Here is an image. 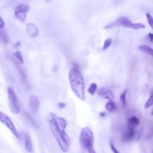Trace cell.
<instances>
[{
	"instance_id": "15",
	"label": "cell",
	"mask_w": 153,
	"mask_h": 153,
	"mask_svg": "<svg viewBox=\"0 0 153 153\" xmlns=\"http://www.w3.org/2000/svg\"><path fill=\"white\" fill-rule=\"evenodd\" d=\"M116 108L115 103L114 101H108L106 105H105V108L109 112H113L115 111Z\"/></svg>"
},
{
	"instance_id": "7",
	"label": "cell",
	"mask_w": 153,
	"mask_h": 153,
	"mask_svg": "<svg viewBox=\"0 0 153 153\" xmlns=\"http://www.w3.org/2000/svg\"><path fill=\"white\" fill-rule=\"evenodd\" d=\"M0 121L7 127L17 139H20V134L16 128L13 121L8 115L2 112H0Z\"/></svg>"
},
{
	"instance_id": "26",
	"label": "cell",
	"mask_w": 153,
	"mask_h": 153,
	"mask_svg": "<svg viewBox=\"0 0 153 153\" xmlns=\"http://www.w3.org/2000/svg\"><path fill=\"white\" fill-rule=\"evenodd\" d=\"M148 36L149 38V40L150 41V42H152V41H153V35H152V33H151V32L149 33L148 35Z\"/></svg>"
},
{
	"instance_id": "2",
	"label": "cell",
	"mask_w": 153,
	"mask_h": 153,
	"mask_svg": "<svg viewBox=\"0 0 153 153\" xmlns=\"http://www.w3.org/2000/svg\"><path fill=\"white\" fill-rule=\"evenodd\" d=\"M71 88L74 94L80 100H85V84L83 76L76 67H72L69 72Z\"/></svg>"
},
{
	"instance_id": "12",
	"label": "cell",
	"mask_w": 153,
	"mask_h": 153,
	"mask_svg": "<svg viewBox=\"0 0 153 153\" xmlns=\"http://www.w3.org/2000/svg\"><path fill=\"white\" fill-rule=\"evenodd\" d=\"M25 147H26V150L29 152H32L33 151L32 141H31L30 136L27 134H26L25 136Z\"/></svg>"
},
{
	"instance_id": "3",
	"label": "cell",
	"mask_w": 153,
	"mask_h": 153,
	"mask_svg": "<svg viewBox=\"0 0 153 153\" xmlns=\"http://www.w3.org/2000/svg\"><path fill=\"white\" fill-rule=\"evenodd\" d=\"M79 142L88 153H96L94 148V135L88 127L82 128L79 134Z\"/></svg>"
},
{
	"instance_id": "24",
	"label": "cell",
	"mask_w": 153,
	"mask_h": 153,
	"mask_svg": "<svg viewBox=\"0 0 153 153\" xmlns=\"http://www.w3.org/2000/svg\"><path fill=\"white\" fill-rule=\"evenodd\" d=\"M109 145H110L111 149L112 151L113 152V153H120V152L117 149V148H115V146H114V143H112V141H111L109 142Z\"/></svg>"
},
{
	"instance_id": "11",
	"label": "cell",
	"mask_w": 153,
	"mask_h": 153,
	"mask_svg": "<svg viewBox=\"0 0 153 153\" xmlns=\"http://www.w3.org/2000/svg\"><path fill=\"white\" fill-rule=\"evenodd\" d=\"M140 124V120L134 115L130 116L127 118V127L135 128L137 126H138Z\"/></svg>"
},
{
	"instance_id": "21",
	"label": "cell",
	"mask_w": 153,
	"mask_h": 153,
	"mask_svg": "<svg viewBox=\"0 0 153 153\" xmlns=\"http://www.w3.org/2000/svg\"><path fill=\"white\" fill-rule=\"evenodd\" d=\"M0 39L1 40L2 42H3L5 44L8 43V38L7 35L4 31L0 30Z\"/></svg>"
},
{
	"instance_id": "25",
	"label": "cell",
	"mask_w": 153,
	"mask_h": 153,
	"mask_svg": "<svg viewBox=\"0 0 153 153\" xmlns=\"http://www.w3.org/2000/svg\"><path fill=\"white\" fill-rule=\"evenodd\" d=\"M4 25H5V22L0 16V29H2L4 26Z\"/></svg>"
},
{
	"instance_id": "8",
	"label": "cell",
	"mask_w": 153,
	"mask_h": 153,
	"mask_svg": "<svg viewBox=\"0 0 153 153\" xmlns=\"http://www.w3.org/2000/svg\"><path fill=\"white\" fill-rule=\"evenodd\" d=\"M136 136V131L134 128L127 127L124 130L123 136L122 140L123 142H129L133 140Z\"/></svg>"
},
{
	"instance_id": "18",
	"label": "cell",
	"mask_w": 153,
	"mask_h": 153,
	"mask_svg": "<svg viewBox=\"0 0 153 153\" xmlns=\"http://www.w3.org/2000/svg\"><path fill=\"white\" fill-rule=\"evenodd\" d=\"M152 103H153V100H152V93L149 96V97L148 98V99L147 100V101L146 102L145 105H144V108L145 109L149 108L150 107L152 106Z\"/></svg>"
},
{
	"instance_id": "4",
	"label": "cell",
	"mask_w": 153,
	"mask_h": 153,
	"mask_svg": "<svg viewBox=\"0 0 153 153\" xmlns=\"http://www.w3.org/2000/svg\"><path fill=\"white\" fill-rule=\"evenodd\" d=\"M120 26L124 27H127L132 29L138 30L145 27V25L141 23H133L130 21V19L126 16H121L116 19L114 22L107 25L104 28L109 29L114 27Z\"/></svg>"
},
{
	"instance_id": "13",
	"label": "cell",
	"mask_w": 153,
	"mask_h": 153,
	"mask_svg": "<svg viewBox=\"0 0 153 153\" xmlns=\"http://www.w3.org/2000/svg\"><path fill=\"white\" fill-rule=\"evenodd\" d=\"M138 48L143 53H146L147 54H149L150 56H152L153 51L151 47L146 45H140L139 46Z\"/></svg>"
},
{
	"instance_id": "5",
	"label": "cell",
	"mask_w": 153,
	"mask_h": 153,
	"mask_svg": "<svg viewBox=\"0 0 153 153\" xmlns=\"http://www.w3.org/2000/svg\"><path fill=\"white\" fill-rule=\"evenodd\" d=\"M8 103L11 112L14 114H19L20 111V108L18 99L15 91L11 87H8L7 89Z\"/></svg>"
},
{
	"instance_id": "22",
	"label": "cell",
	"mask_w": 153,
	"mask_h": 153,
	"mask_svg": "<svg viewBox=\"0 0 153 153\" xmlns=\"http://www.w3.org/2000/svg\"><path fill=\"white\" fill-rule=\"evenodd\" d=\"M146 17L148 24L152 28V20H153V18H152V16L151 15V14L149 13L148 12V13H146Z\"/></svg>"
},
{
	"instance_id": "23",
	"label": "cell",
	"mask_w": 153,
	"mask_h": 153,
	"mask_svg": "<svg viewBox=\"0 0 153 153\" xmlns=\"http://www.w3.org/2000/svg\"><path fill=\"white\" fill-rule=\"evenodd\" d=\"M19 73H20V77H21V79L23 81V82H25L26 80V74L25 73V72L23 71V70L21 68L19 69Z\"/></svg>"
},
{
	"instance_id": "6",
	"label": "cell",
	"mask_w": 153,
	"mask_h": 153,
	"mask_svg": "<svg viewBox=\"0 0 153 153\" xmlns=\"http://www.w3.org/2000/svg\"><path fill=\"white\" fill-rule=\"evenodd\" d=\"M29 10V5L27 3H22L18 5L14 11V16L20 22L23 23L26 20L27 13Z\"/></svg>"
},
{
	"instance_id": "17",
	"label": "cell",
	"mask_w": 153,
	"mask_h": 153,
	"mask_svg": "<svg viewBox=\"0 0 153 153\" xmlns=\"http://www.w3.org/2000/svg\"><path fill=\"white\" fill-rule=\"evenodd\" d=\"M14 57L17 59V60L19 62L20 64H23V58L22 53L19 51H16L14 53Z\"/></svg>"
},
{
	"instance_id": "9",
	"label": "cell",
	"mask_w": 153,
	"mask_h": 153,
	"mask_svg": "<svg viewBox=\"0 0 153 153\" xmlns=\"http://www.w3.org/2000/svg\"><path fill=\"white\" fill-rule=\"evenodd\" d=\"M26 29L27 35L32 38L36 37L39 35V29L37 26L33 23H27L26 25Z\"/></svg>"
},
{
	"instance_id": "20",
	"label": "cell",
	"mask_w": 153,
	"mask_h": 153,
	"mask_svg": "<svg viewBox=\"0 0 153 153\" xmlns=\"http://www.w3.org/2000/svg\"><path fill=\"white\" fill-rule=\"evenodd\" d=\"M112 38H107L105 39V41H104V43H103V50H105L106 49H108L109 48V47L111 45V43H112Z\"/></svg>"
},
{
	"instance_id": "16",
	"label": "cell",
	"mask_w": 153,
	"mask_h": 153,
	"mask_svg": "<svg viewBox=\"0 0 153 153\" xmlns=\"http://www.w3.org/2000/svg\"><path fill=\"white\" fill-rule=\"evenodd\" d=\"M97 84L95 82H93L88 87V88L87 89V91L91 96H93L95 94L96 91H97Z\"/></svg>"
},
{
	"instance_id": "19",
	"label": "cell",
	"mask_w": 153,
	"mask_h": 153,
	"mask_svg": "<svg viewBox=\"0 0 153 153\" xmlns=\"http://www.w3.org/2000/svg\"><path fill=\"white\" fill-rule=\"evenodd\" d=\"M127 90H125L120 96V99L122 103V104L124 106L126 104V94H127Z\"/></svg>"
},
{
	"instance_id": "10",
	"label": "cell",
	"mask_w": 153,
	"mask_h": 153,
	"mask_svg": "<svg viewBox=\"0 0 153 153\" xmlns=\"http://www.w3.org/2000/svg\"><path fill=\"white\" fill-rule=\"evenodd\" d=\"M29 106L31 110L33 112H36L38 111L39 108V100L38 98L35 95H31L29 97Z\"/></svg>"
},
{
	"instance_id": "27",
	"label": "cell",
	"mask_w": 153,
	"mask_h": 153,
	"mask_svg": "<svg viewBox=\"0 0 153 153\" xmlns=\"http://www.w3.org/2000/svg\"><path fill=\"white\" fill-rule=\"evenodd\" d=\"M58 106L60 108H63L66 106V104L63 102H60L58 103Z\"/></svg>"
},
{
	"instance_id": "1",
	"label": "cell",
	"mask_w": 153,
	"mask_h": 153,
	"mask_svg": "<svg viewBox=\"0 0 153 153\" xmlns=\"http://www.w3.org/2000/svg\"><path fill=\"white\" fill-rule=\"evenodd\" d=\"M51 120L49 121L50 130L56 139L60 149L63 152L68 151L71 144V139L65 132L67 126L66 120L56 115L53 112L50 113Z\"/></svg>"
},
{
	"instance_id": "14",
	"label": "cell",
	"mask_w": 153,
	"mask_h": 153,
	"mask_svg": "<svg viewBox=\"0 0 153 153\" xmlns=\"http://www.w3.org/2000/svg\"><path fill=\"white\" fill-rule=\"evenodd\" d=\"M102 97L105 99H108L109 101H114L115 96L114 93L111 90H107L102 93Z\"/></svg>"
},
{
	"instance_id": "28",
	"label": "cell",
	"mask_w": 153,
	"mask_h": 153,
	"mask_svg": "<svg viewBox=\"0 0 153 153\" xmlns=\"http://www.w3.org/2000/svg\"><path fill=\"white\" fill-rule=\"evenodd\" d=\"M105 115H106V114H105V112H101L100 113V116L102 117H104L105 116Z\"/></svg>"
}]
</instances>
